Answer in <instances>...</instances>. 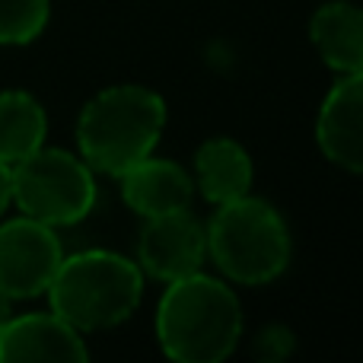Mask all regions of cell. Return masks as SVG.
Returning a JSON list of instances; mask_svg holds the SVG:
<instances>
[{
  "label": "cell",
  "instance_id": "obj_1",
  "mask_svg": "<svg viewBox=\"0 0 363 363\" xmlns=\"http://www.w3.org/2000/svg\"><path fill=\"white\" fill-rule=\"evenodd\" d=\"M242 303L220 277L194 271L169 281L157 306L160 351L176 363H220L242 338Z\"/></svg>",
  "mask_w": 363,
  "mask_h": 363
},
{
  "label": "cell",
  "instance_id": "obj_2",
  "mask_svg": "<svg viewBox=\"0 0 363 363\" xmlns=\"http://www.w3.org/2000/svg\"><path fill=\"white\" fill-rule=\"evenodd\" d=\"M166 128V102L138 83H118L83 106L77 118V150L102 176H125L140 160L153 157Z\"/></svg>",
  "mask_w": 363,
  "mask_h": 363
},
{
  "label": "cell",
  "instance_id": "obj_3",
  "mask_svg": "<svg viewBox=\"0 0 363 363\" xmlns=\"http://www.w3.org/2000/svg\"><path fill=\"white\" fill-rule=\"evenodd\" d=\"M51 313L77 332H106L134 315L144 300V271L138 262L108 249L64 255L45 290Z\"/></svg>",
  "mask_w": 363,
  "mask_h": 363
},
{
  "label": "cell",
  "instance_id": "obj_4",
  "mask_svg": "<svg viewBox=\"0 0 363 363\" xmlns=\"http://www.w3.org/2000/svg\"><path fill=\"white\" fill-rule=\"evenodd\" d=\"M207 230V255L217 271L233 284L262 287L287 271L294 242L287 220L264 198L242 194L236 201L217 204Z\"/></svg>",
  "mask_w": 363,
  "mask_h": 363
},
{
  "label": "cell",
  "instance_id": "obj_5",
  "mask_svg": "<svg viewBox=\"0 0 363 363\" xmlns=\"http://www.w3.org/2000/svg\"><path fill=\"white\" fill-rule=\"evenodd\" d=\"M96 172L80 153L38 147L13 166V204L19 213L48 226H74L96 207Z\"/></svg>",
  "mask_w": 363,
  "mask_h": 363
},
{
  "label": "cell",
  "instance_id": "obj_6",
  "mask_svg": "<svg viewBox=\"0 0 363 363\" xmlns=\"http://www.w3.org/2000/svg\"><path fill=\"white\" fill-rule=\"evenodd\" d=\"M61 258L64 245L55 226L26 213L0 223V290L13 303L42 296Z\"/></svg>",
  "mask_w": 363,
  "mask_h": 363
},
{
  "label": "cell",
  "instance_id": "obj_7",
  "mask_svg": "<svg viewBox=\"0 0 363 363\" xmlns=\"http://www.w3.org/2000/svg\"><path fill=\"white\" fill-rule=\"evenodd\" d=\"M207 258V230L188 211L147 217V226L138 239V264L153 281H179L204 268Z\"/></svg>",
  "mask_w": 363,
  "mask_h": 363
},
{
  "label": "cell",
  "instance_id": "obj_8",
  "mask_svg": "<svg viewBox=\"0 0 363 363\" xmlns=\"http://www.w3.org/2000/svg\"><path fill=\"white\" fill-rule=\"evenodd\" d=\"M315 144L328 163L363 176V70L341 74L315 118Z\"/></svg>",
  "mask_w": 363,
  "mask_h": 363
},
{
  "label": "cell",
  "instance_id": "obj_9",
  "mask_svg": "<svg viewBox=\"0 0 363 363\" xmlns=\"http://www.w3.org/2000/svg\"><path fill=\"white\" fill-rule=\"evenodd\" d=\"M23 360H55V363H83L89 360V347L83 332H77L57 313H26L10 315L0 328V363Z\"/></svg>",
  "mask_w": 363,
  "mask_h": 363
},
{
  "label": "cell",
  "instance_id": "obj_10",
  "mask_svg": "<svg viewBox=\"0 0 363 363\" xmlns=\"http://www.w3.org/2000/svg\"><path fill=\"white\" fill-rule=\"evenodd\" d=\"M121 179V198L140 217H160V213L188 211L194 201V179L176 160L147 157L125 172Z\"/></svg>",
  "mask_w": 363,
  "mask_h": 363
},
{
  "label": "cell",
  "instance_id": "obj_11",
  "mask_svg": "<svg viewBox=\"0 0 363 363\" xmlns=\"http://www.w3.org/2000/svg\"><path fill=\"white\" fill-rule=\"evenodd\" d=\"M309 42L335 74L363 70V6L328 0L309 16Z\"/></svg>",
  "mask_w": 363,
  "mask_h": 363
},
{
  "label": "cell",
  "instance_id": "obj_12",
  "mask_svg": "<svg viewBox=\"0 0 363 363\" xmlns=\"http://www.w3.org/2000/svg\"><path fill=\"white\" fill-rule=\"evenodd\" d=\"M255 182L252 157L239 140L211 138L194 153V188H201L211 204H226L242 194H249Z\"/></svg>",
  "mask_w": 363,
  "mask_h": 363
},
{
  "label": "cell",
  "instance_id": "obj_13",
  "mask_svg": "<svg viewBox=\"0 0 363 363\" xmlns=\"http://www.w3.org/2000/svg\"><path fill=\"white\" fill-rule=\"evenodd\" d=\"M48 115L42 102L26 89H4L0 93V163L16 166L38 147H45Z\"/></svg>",
  "mask_w": 363,
  "mask_h": 363
},
{
  "label": "cell",
  "instance_id": "obj_14",
  "mask_svg": "<svg viewBox=\"0 0 363 363\" xmlns=\"http://www.w3.org/2000/svg\"><path fill=\"white\" fill-rule=\"evenodd\" d=\"M51 19V0H0V45H29Z\"/></svg>",
  "mask_w": 363,
  "mask_h": 363
},
{
  "label": "cell",
  "instance_id": "obj_15",
  "mask_svg": "<svg viewBox=\"0 0 363 363\" xmlns=\"http://www.w3.org/2000/svg\"><path fill=\"white\" fill-rule=\"evenodd\" d=\"M13 204V166L0 163V217Z\"/></svg>",
  "mask_w": 363,
  "mask_h": 363
},
{
  "label": "cell",
  "instance_id": "obj_16",
  "mask_svg": "<svg viewBox=\"0 0 363 363\" xmlns=\"http://www.w3.org/2000/svg\"><path fill=\"white\" fill-rule=\"evenodd\" d=\"M10 315H13V300L4 294V290H0V328L6 325V319H10Z\"/></svg>",
  "mask_w": 363,
  "mask_h": 363
}]
</instances>
